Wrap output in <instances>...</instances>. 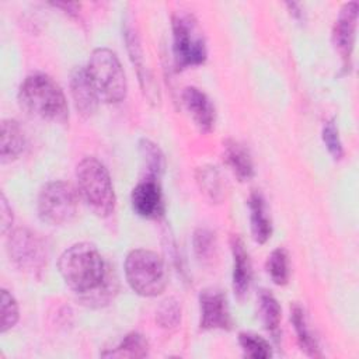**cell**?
<instances>
[{"label": "cell", "instance_id": "cell-10", "mask_svg": "<svg viewBox=\"0 0 359 359\" xmlns=\"http://www.w3.org/2000/svg\"><path fill=\"white\" fill-rule=\"evenodd\" d=\"M130 202L133 210L142 217H157L163 213V195L158 181L143 180L132 191Z\"/></svg>", "mask_w": 359, "mask_h": 359}, {"label": "cell", "instance_id": "cell-12", "mask_svg": "<svg viewBox=\"0 0 359 359\" xmlns=\"http://www.w3.org/2000/svg\"><path fill=\"white\" fill-rule=\"evenodd\" d=\"M70 93L77 112L81 116H91L98 105V95L87 76L86 69L77 67L70 77Z\"/></svg>", "mask_w": 359, "mask_h": 359}, {"label": "cell", "instance_id": "cell-1", "mask_svg": "<svg viewBox=\"0 0 359 359\" xmlns=\"http://www.w3.org/2000/svg\"><path fill=\"white\" fill-rule=\"evenodd\" d=\"M18 102L28 115L42 121L63 123L69 116L62 88L43 73L25 77L18 90Z\"/></svg>", "mask_w": 359, "mask_h": 359}, {"label": "cell", "instance_id": "cell-3", "mask_svg": "<svg viewBox=\"0 0 359 359\" xmlns=\"http://www.w3.org/2000/svg\"><path fill=\"white\" fill-rule=\"evenodd\" d=\"M79 194L98 216H109L115 206V192L105 165L95 157L83 158L76 168Z\"/></svg>", "mask_w": 359, "mask_h": 359}, {"label": "cell", "instance_id": "cell-18", "mask_svg": "<svg viewBox=\"0 0 359 359\" xmlns=\"http://www.w3.org/2000/svg\"><path fill=\"white\" fill-rule=\"evenodd\" d=\"M139 151L146 170V180L158 181L164 171V156L161 150L151 140L142 139L139 142Z\"/></svg>", "mask_w": 359, "mask_h": 359}, {"label": "cell", "instance_id": "cell-29", "mask_svg": "<svg viewBox=\"0 0 359 359\" xmlns=\"http://www.w3.org/2000/svg\"><path fill=\"white\" fill-rule=\"evenodd\" d=\"M0 222H1V233L6 234L8 231V229H11V223H13V212L11 208L7 203V199L4 195H1L0 198Z\"/></svg>", "mask_w": 359, "mask_h": 359}, {"label": "cell", "instance_id": "cell-17", "mask_svg": "<svg viewBox=\"0 0 359 359\" xmlns=\"http://www.w3.org/2000/svg\"><path fill=\"white\" fill-rule=\"evenodd\" d=\"M224 160L240 181H248L254 175V165L248 150L236 140H227L224 146Z\"/></svg>", "mask_w": 359, "mask_h": 359}, {"label": "cell", "instance_id": "cell-22", "mask_svg": "<svg viewBox=\"0 0 359 359\" xmlns=\"http://www.w3.org/2000/svg\"><path fill=\"white\" fill-rule=\"evenodd\" d=\"M266 271L276 285H286L289 280V257L285 248H276L271 252L266 261Z\"/></svg>", "mask_w": 359, "mask_h": 359}, {"label": "cell", "instance_id": "cell-4", "mask_svg": "<svg viewBox=\"0 0 359 359\" xmlns=\"http://www.w3.org/2000/svg\"><path fill=\"white\" fill-rule=\"evenodd\" d=\"M86 72L101 101L115 104L125 98L128 88L125 72L112 50L107 48L94 49Z\"/></svg>", "mask_w": 359, "mask_h": 359}, {"label": "cell", "instance_id": "cell-20", "mask_svg": "<svg viewBox=\"0 0 359 359\" xmlns=\"http://www.w3.org/2000/svg\"><path fill=\"white\" fill-rule=\"evenodd\" d=\"M290 318H292L294 331L297 334V341H299L302 351H304L310 356H320L317 341L313 337V334L307 325V320H306L303 309L300 306H293Z\"/></svg>", "mask_w": 359, "mask_h": 359}, {"label": "cell", "instance_id": "cell-16", "mask_svg": "<svg viewBox=\"0 0 359 359\" xmlns=\"http://www.w3.org/2000/svg\"><path fill=\"white\" fill-rule=\"evenodd\" d=\"M248 206H250V222H251L252 238L257 243L264 244L271 237L272 224L266 212L265 201L261 196V194L254 192L250 196Z\"/></svg>", "mask_w": 359, "mask_h": 359}, {"label": "cell", "instance_id": "cell-28", "mask_svg": "<svg viewBox=\"0 0 359 359\" xmlns=\"http://www.w3.org/2000/svg\"><path fill=\"white\" fill-rule=\"evenodd\" d=\"M194 245L201 259H209L215 252V237L208 230H198L194 237Z\"/></svg>", "mask_w": 359, "mask_h": 359}, {"label": "cell", "instance_id": "cell-5", "mask_svg": "<svg viewBox=\"0 0 359 359\" xmlns=\"http://www.w3.org/2000/svg\"><path fill=\"white\" fill-rule=\"evenodd\" d=\"M125 276L140 296L153 297L160 294L167 285V272L161 257L150 250H132L125 259Z\"/></svg>", "mask_w": 359, "mask_h": 359}, {"label": "cell", "instance_id": "cell-24", "mask_svg": "<svg viewBox=\"0 0 359 359\" xmlns=\"http://www.w3.org/2000/svg\"><path fill=\"white\" fill-rule=\"evenodd\" d=\"M198 182L201 189L212 199L219 201L222 198V178L215 167H203L199 170Z\"/></svg>", "mask_w": 359, "mask_h": 359}, {"label": "cell", "instance_id": "cell-27", "mask_svg": "<svg viewBox=\"0 0 359 359\" xmlns=\"http://www.w3.org/2000/svg\"><path fill=\"white\" fill-rule=\"evenodd\" d=\"M323 140L324 144L327 146L330 154L335 158L339 160L344 156V149H342V143L338 135V129L335 126L334 121H328L324 128H323Z\"/></svg>", "mask_w": 359, "mask_h": 359}, {"label": "cell", "instance_id": "cell-6", "mask_svg": "<svg viewBox=\"0 0 359 359\" xmlns=\"http://www.w3.org/2000/svg\"><path fill=\"white\" fill-rule=\"evenodd\" d=\"M172 52L175 66L187 69L206 60L205 38L192 14L177 13L172 18Z\"/></svg>", "mask_w": 359, "mask_h": 359}, {"label": "cell", "instance_id": "cell-14", "mask_svg": "<svg viewBox=\"0 0 359 359\" xmlns=\"http://www.w3.org/2000/svg\"><path fill=\"white\" fill-rule=\"evenodd\" d=\"M233 252V290L238 299H243L251 285V261L250 255L240 237L233 236L231 238Z\"/></svg>", "mask_w": 359, "mask_h": 359}, {"label": "cell", "instance_id": "cell-2", "mask_svg": "<svg viewBox=\"0 0 359 359\" xmlns=\"http://www.w3.org/2000/svg\"><path fill=\"white\" fill-rule=\"evenodd\" d=\"M57 268L65 283L77 293L93 292L105 279L104 259L90 243H76L65 250Z\"/></svg>", "mask_w": 359, "mask_h": 359}, {"label": "cell", "instance_id": "cell-9", "mask_svg": "<svg viewBox=\"0 0 359 359\" xmlns=\"http://www.w3.org/2000/svg\"><path fill=\"white\" fill-rule=\"evenodd\" d=\"M201 328L203 330H229L231 317L227 299L217 289H206L199 296Z\"/></svg>", "mask_w": 359, "mask_h": 359}, {"label": "cell", "instance_id": "cell-26", "mask_svg": "<svg viewBox=\"0 0 359 359\" xmlns=\"http://www.w3.org/2000/svg\"><path fill=\"white\" fill-rule=\"evenodd\" d=\"M20 313H18V304L14 299V296L3 289L1 290V332H6L11 330L17 321H18Z\"/></svg>", "mask_w": 359, "mask_h": 359}, {"label": "cell", "instance_id": "cell-19", "mask_svg": "<svg viewBox=\"0 0 359 359\" xmlns=\"http://www.w3.org/2000/svg\"><path fill=\"white\" fill-rule=\"evenodd\" d=\"M149 353V344L147 339L137 332H132L128 334L121 344L108 351L104 352L102 356H108V358H144Z\"/></svg>", "mask_w": 359, "mask_h": 359}, {"label": "cell", "instance_id": "cell-7", "mask_svg": "<svg viewBox=\"0 0 359 359\" xmlns=\"http://www.w3.org/2000/svg\"><path fill=\"white\" fill-rule=\"evenodd\" d=\"M77 192L65 181L48 182L38 196V215L50 226L70 223L77 213Z\"/></svg>", "mask_w": 359, "mask_h": 359}, {"label": "cell", "instance_id": "cell-8", "mask_svg": "<svg viewBox=\"0 0 359 359\" xmlns=\"http://www.w3.org/2000/svg\"><path fill=\"white\" fill-rule=\"evenodd\" d=\"M7 251L13 264L27 273H39L46 265L43 243L35 233L27 229H18L10 234Z\"/></svg>", "mask_w": 359, "mask_h": 359}, {"label": "cell", "instance_id": "cell-23", "mask_svg": "<svg viewBox=\"0 0 359 359\" xmlns=\"http://www.w3.org/2000/svg\"><path fill=\"white\" fill-rule=\"evenodd\" d=\"M238 344L245 356L252 359H266L272 356L271 345L259 335L252 332H241L238 335Z\"/></svg>", "mask_w": 359, "mask_h": 359}, {"label": "cell", "instance_id": "cell-15", "mask_svg": "<svg viewBox=\"0 0 359 359\" xmlns=\"http://www.w3.org/2000/svg\"><path fill=\"white\" fill-rule=\"evenodd\" d=\"M25 149V135L21 125L15 119H4L1 122L0 156L1 161L17 158Z\"/></svg>", "mask_w": 359, "mask_h": 359}, {"label": "cell", "instance_id": "cell-11", "mask_svg": "<svg viewBox=\"0 0 359 359\" xmlns=\"http://www.w3.org/2000/svg\"><path fill=\"white\" fill-rule=\"evenodd\" d=\"M356 21H358V3L356 1L346 3L341 8L332 29V42L337 50L341 53V56L345 60L349 59L353 48Z\"/></svg>", "mask_w": 359, "mask_h": 359}, {"label": "cell", "instance_id": "cell-13", "mask_svg": "<svg viewBox=\"0 0 359 359\" xmlns=\"http://www.w3.org/2000/svg\"><path fill=\"white\" fill-rule=\"evenodd\" d=\"M182 101L198 128L203 132L210 130L215 122V108L208 95L196 87H187Z\"/></svg>", "mask_w": 359, "mask_h": 359}, {"label": "cell", "instance_id": "cell-25", "mask_svg": "<svg viewBox=\"0 0 359 359\" xmlns=\"http://www.w3.org/2000/svg\"><path fill=\"white\" fill-rule=\"evenodd\" d=\"M156 320L163 328H175L181 321V306L174 297L161 302L156 311Z\"/></svg>", "mask_w": 359, "mask_h": 359}, {"label": "cell", "instance_id": "cell-21", "mask_svg": "<svg viewBox=\"0 0 359 359\" xmlns=\"http://www.w3.org/2000/svg\"><path fill=\"white\" fill-rule=\"evenodd\" d=\"M258 313L264 327L269 331H275L280 323V306L278 300L266 290H262L258 296Z\"/></svg>", "mask_w": 359, "mask_h": 359}]
</instances>
